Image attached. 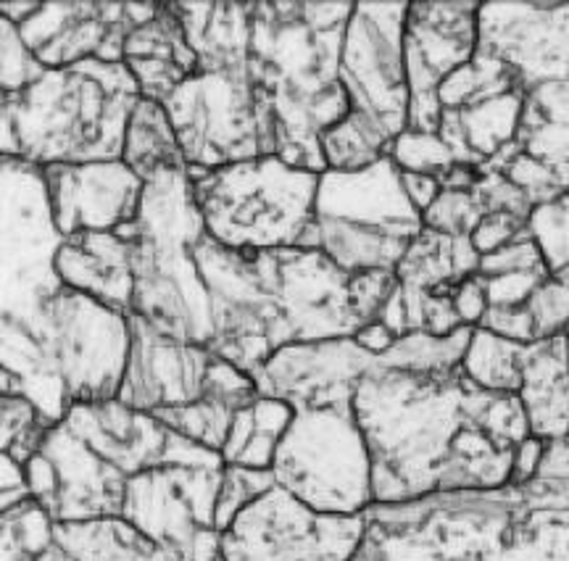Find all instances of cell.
<instances>
[{
	"mask_svg": "<svg viewBox=\"0 0 569 561\" xmlns=\"http://www.w3.org/2000/svg\"><path fill=\"white\" fill-rule=\"evenodd\" d=\"M409 3H356L348 21L340 82L351 111L367 113L398 138L409 130V82L403 61Z\"/></svg>",
	"mask_w": 569,
	"mask_h": 561,
	"instance_id": "16",
	"label": "cell"
},
{
	"mask_svg": "<svg viewBox=\"0 0 569 561\" xmlns=\"http://www.w3.org/2000/svg\"><path fill=\"white\" fill-rule=\"evenodd\" d=\"M117 236L130 243L134 314L163 335L209 348V288L193 253L209 232L196 203L190 169H163L151 177L142 190L138 219Z\"/></svg>",
	"mask_w": 569,
	"mask_h": 561,
	"instance_id": "5",
	"label": "cell"
},
{
	"mask_svg": "<svg viewBox=\"0 0 569 561\" xmlns=\"http://www.w3.org/2000/svg\"><path fill=\"white\" fill-rule=\"evenodd\" d=\"M56 543L77 561H174L124 517L56 524Z\"/></svg>",
	"mask_w": 569,
	"mask_h": 561,
	"instance_id": "32",
	"label": "cell"
},
{
	"mask_svg": "<svg viewBox=\"0 0 569 561\" xmlns=\"http://www.w3.org/2000/svg\"><path fill=\"white\" fill-rule=\"evenodd\" d=\"M0 327L38 332L42 309L63 288L56 274L63 236L40 167L0 156Z\"/></svg>",
	"mask_w": 569,
	"mask_h": 561,
	"instance_id": "8",
	"label": "cell"
},
{
	"mask_svg": "<svg viewBox=\"0 0 569 561\" xmlns=\"http://www.w3.org/2000/svg\"><path fill=\"white\" fill-rule=\"evenodd\" d=\"M122 61L138 82L140 96L156 103L167 101L201 67L172 3H159L151 19L134 27L124 42Z\"/></svg>",
	"mask_w": 569,
	"mask_h": 561,
	"instance_id": "25",
	"label": "cell"
},
{
	"mask_svg": "<svg viewBox=\"0 0 569 561\" xmlns=\"http://www.w3.org/2000/svg\"><path fill=\"white\" fill-rule=\"evenodd\" d=\"M56 543V522L30 499L0 511V561H38Z\"/></svg>",
	"mask_w": 569,
	"mask_h": 561,
	"instance_id": "38",
	"label": "cell"
},
{
	"mask_svg": "<svg viewBox=\"0 0 569 561\" xmlns=\"http://www.w3.org/2000/svg\"><path fill=\"white\" fill-rule=\"evenodd\" d=\"M517 146L551 167H569V80L528 90Z\"/></svg>",
	"mask_w": 569,
	"mask_h": 561,
	"instance_id": "33",
	"label": "cell"
},
{
	"mask_svg": "<svg viewBox=\"0 0 569 561\" xmlns=\"http://www.w3.org/2000/svg\"><path fill=\"white\" fill-rule=\"evenodd\" d=\"M193 253L209 288V351L256 378L280 348L290 345L274 295L248 253L232 251L209 236Z\"/></svg>",
	"mask_w": 569,
	"mask_h": 561,
	"instance_id": "13",
	"label": "cell"
},
{
	"mask_svg": "<svg viewBox=\"0 0 569 561\" xmlns=\"http://www.w3.org/2000/svg\"><path fill=\"white\" fill-rule=\"evenodd\" d=\"M482 256L475 251L469 238H448L436 230L419 232L403 259L398 261L396 274L407 290H451L467 277L478 274Z\"/></svg>",
	"mask_w": 569,
	"mask_h": 561,
	"instance_id": "30",
	"label": "cell"
},
{
	"mask_svg": "<svg viewBox=\"0 0 569 561\" xmlns=\"http://www.w3.org/2000/svg\"><path fill=\"white\" fill-rule=\"evenodd\" d=\"M184 161L193 169L277 156V140L261 111L251 69H201L163 101Z\"/></svg>",
	"mask_w": 569,
	"mask_h": 561,
	"instance_id": "11",
	"label": "cell"
},
{
	"mask_svg": "<svg viewBox=\"0 0 569 561\" xmlns=\"http://www.w3.org/2000/svg\"><path fill=\"white\" fill-rule=\"evenodd\" d=\"M390 159L396 161V167L401 172H415V174H430L440 180L448 169L457 167V156L451 148L443 143L438 132H417L407 130L398 134L393 148H390Z\"/></svg>",
	"mask_w": 569,
	"mask_h": 561,
	"instance_id": "41",
	"label": "cell"
},
{
	"mask_svg": "<svg viewBox=\"0 0 569 561\" xmlns=\"http://www.w3.org/2000/svg\"><path fill=\"white\" fill-rule=\"evenodd\" d=\"M398 290V274L393 269H372V272L351 274V307L359 319L361 330L380 322L388 303ZM359 330V332H361Z\"/></svg>",
	"mask_w": 569,
	"mask_h": 561,
	"instance_id": "46",
	"label": "cell"
},
{
	"mask_svg": "<svg viewBox=\"0 0 569 561\" xmlns=\"http://www.w3.org/2000/svg\"><path fill=\"white\" fill-rule=\"evenodd\" d=\"M425 219L403 190L401 169L382 159L361 172L319 174L315 224L303 248L322 251L348 274L393 269L419 232Z\"/></svg>",
	"mask_w": 569,
	"mask_h": 561,
	"instance_id": "7",
	"label": "cell"
},
{
	"mask_svg": "<svg viewBox=\"0 0 569 561\" xmlns=\"http://www.w3.org/2000/svg\"><path fill=\"white\" fill-rule=\"evenodd\" d=\"M353 561H569V478L375 503Z\"/></svg>",
	"mask_w": 569,
	"mask_h": 561,
	"instance_id": "2",
	"label": "cell"
},
{
	"mask_svg": "<svg viewBox=\"0 0 569 561\" xmlns=\"http://www.w3.org/2000/svg\"><path fill=\"white\" fill-rule=\"evenodd\" d=\"M525 311L532 319V327H536V338L551 340L559 335H567L569 332V288L565 282L549 280L540 285L536 293L528 298L525 303Z\"/></svg>",
	"mask_w": 569,
	"mask_h": 561,
	"instance_id": "45",
	"label": "cell"
},
{
	"mask_svg": "<svg viewBox=\"0 0 569 561\" xmlns=\"http://www.w3.org/2000/svg\"><path fill=\"white\" fill-rule=\"evenodd\" d=\"M201 69L243 72L251 67L256 3H172Z\"/></svg>",
	"mask_w": 569,
	"mask_h": 561,
	"instance_id": "29",
	"label": "cell"
},
{
	"mask_svg": "<svg viewBox=\"0 0 569 561\" xmlns=\"http://www.w3.org/2000/svg\"><path fill=\"white\" fill-rule=\"evenodd\" d=\"M122 161L148 182L163 169H190L163 103L142 98L127 127Z\"/></svg>",
	"mask_w": 569,
	"mask_h": 561,
	"instance_id": "34",
	"label": "cell"
},
{
	"mask_svg": "<svg viewBox=\"0 0 569 561\" xmlns=\"http://www.w3.org/2000/svg\"><path fill=\"white\" fill-rule=\"evenodd\" d=\"M56 274L63 285L90 295L113 311L132 314L134 277L130 243L117 232H80L63 238L56 253Z\"/></svg>",
	"mask_w": 569,
	"mask_h": 561,
	"instance_id": "26",
	"label": "cell"
},
{
	"mask_svg": "<svg viewBox=\"0 0 569 561\" xmlns=\"http://www.w3.org/2000/svg\"><path fill=\"white\" fill-rule=\"evenodd\" d=\"M259 399V388L251 374L238 369L230 361L213 357L209 367V378H206L203 399L193 407L169 409L151 414L174 430L177 435L193 440L213 453H222L227 435H230L232 419L240 409Z\"/></svg>",
	"mask_w": 569,
	"mask_h": 561,
	"instance_id": "27",
	"label": "cell"
},
{
	"mask_svg": "<svg viewBox=\"0 0 569 561\" xmlns=\"http://www.w3.org/2000/svg\"><path fill=\"white\" fill-rule=\"evenodd\" d=\"M486 217L472 190H443L425 211V227L448 238H469Z\"/></svg>",
	"mask_w": 569,
	"mask_h": 561,
	"instance_id": "44",
	"label": "cell"
},
{
	"mask_svg": "<svg viewBox=\"0 0 569 561\" xmlns=\"http://www.w3.org/2000/svg\"><path fill=\"white\" fill-rule=\"evenodd\" d=\"M38 561H77V559H74V557H71V553H67V551H63L59 543H53V545H51V549H48L46 553H42V557H40Z\"/></svg>",
	"mask_w": 569,
	"mask_h": 561,
	"instance_id": "53",
	"label": "cell"
},
{
	"mask_svg": "<svg viewBox=\"0 0 569 561\" xmlns=\"http://www.w3.org/2000/svg\"><path fill=\"white\" fill-rule=\"evenodd\" d=\"M377 357L356 338L284 345L256 374L261 395L290 403L296 411H353L356 390L375 367Z\"/></svg>",
	"mask_w": 569,
	"mask_h": 561,
	"instance_id": "21",
	"label": "cell"
},
{
	"mask_svg": "<svg viewBox=\"0 0 569 561\" xmlns=\"http://www.w3.org/2000/svg\"><path fill=\"white\" fill-rule=\"evenodd\" d=\"M224 461H169L127 482L122 517L174 561H219L217 503Z\"/></svg>",
	"mask_w": 569,
	"mask_h": 561,
	"instance_id": "12",
	"label": "cell"
},
{
	"mask_svg": "<svg viewBox=\"0 0 569 561\" xmlns=\"http://www.w3.org/2000/svg\"><path fill=\"white\" fill-rule=\"evenodd\" d=\"M528 219H519L511 214H488L482 217V222L478 224V230L469 236V240H472L475 251L480 256H490L501 251V248H507L509 243H515L522 232H528Z\"/></svg>",
	"mask_w": 569,
	"mask_h": 561,
	"instance_id": "48",
	"label": "cell"
},
{
	"mask_svg": "<svg viewBox=\"0 0 569 561\" xmlns=\"http://www.w3.org/2000/svg\"><path fill=\"white\" fill-rule=\"evenodd\" d=\"M156 11L159 3L61 0L40 3L19 32L46 69H67L82 61L124 63L127 38Z\"/></svg>",
	"mask_w": 569,
	"mask_h": 561,
	"instance_id": "20",
	"label": "cell"
},
{
	"mask_svg": "<svg viewBox=\"0 0 569 561\" xmlns=\"http://www.w3.org/2000/svg\"><path fill=\"white\" fill-rule=\"evenodd\" d=\"M219 561H222V559H219Z\"/></svg>",
	"mask_w": 569,
	"mask_h": 561,
	"instance_id": "54",
	"label": "cell"
},
{
	"mask_svg": "<svg viewBox=\"0 0 569 561\" xmlns=\"http://www.w3.org/2000/svg\"><path fill=\"white\" fill-rule=\"evenodd\" d=\"M480 6L472 0L409 3L403 32V61L411 96L409 130L438 132V90L478 53Z\"/></svg>",
	"mask_w": 569,
	"mask_h": 561,
	"instance_id": "18",
	"label": "cell"
},
{
	"mask_svg": "<svg viewBox=\"0 0 569 561\" xmlns=\"http://www.w3.org/2000/svg\"><path fill=\"white\" fill-rule=\"evenodd\" d=\"M272 472L277 485L319 514L359 517L375 507L372 457L353 411H296Z\"/></svg>",
	"mask_w": 569,
	"mask_h": 561,
	"instance_id": "9",
	"label": "cell"
},
{
	"mask_svg": "<svg viewBox=\"0 0 569 561\" xmlns=\"http://www.w3.org/2000/svg\"><path fill=\"white\" fill-rule=\"evenodd\" d=\"M42 177L63 238L119 232L138 219L146 182L124 161L56 163L42 169Z\"/></svg>",
	"mask_w": 569,
	"mask_h": 561,
	"instance_id": "24",
	"label": "cell"
},
{
	"mask_svg": "<svg viewBox=\"0 0 569 561\" xmlns=\"http://www.w3.org/2000/svg\"><path fill=\"white\" fill-rule=\"evenodd\" d=\"M277 485L272 470H248V467H227L222 490H219L217 503V528L224 532L234 522L240 511L259 501L261 495L269 493Z\"/></svg>",
	"mask_w": 569,
	"mask_h": 561,
	"instance_id": "42",
	"label": "cell"
},
{
	"mask_svg": "<svg viewBox=\"0 0 569 561\" xmlns=\"http://www.w3.org/2000/svg\"><path fill=\"white\" fill-rule=\"evenodd\" d=\"M38 6L40 3H21V0H19V3H0V17L13 21L17 27H21L27 19L32 17L34 11H38Z\"/></svg>",
	"mask_w": 569,
	"mask_h": 561,
	"instance_id": "52",
	"label": "cell"
},
{
	"mask_svg": "<svg viewBox=\"0 0 569 561\" xmlns=\"http://www.w3.org/2000/svg\"><path fill=\"white\" fill-rule=\"evenodd\" d=\"M365 535V514H319L274 485L222 532V561H353Z\"/></svg>",
	"mask_w": 569,
	"mask_h": 561,
	"instance_id": "14",
	"label": "cell"
},
{
	"mask_svg": "<svg viewBox=\"0 0 569 561\" xmlns=\"http://www.w3.org/2000/svg\"><path fill=\"white\" fill-rule=\"evenodd\" d=\"M453 309L465 327H478L488 311V293L486 282L480 274L467 277L465 282H459L453 288Z\"/></svg>",
	"mask_w": 569,
	"mask_h": 561,
	"instance_id": "49",
	"label": "cell"
},
{
	"mask_svg": "<svg viewBox=\"0 0 569 561\" xmlns=\"http://www.w3.org/2000/svg\"><path fill=\"white\" fill-rule=\"evenodd\" d=\"M46 72L48 69L38 61V56L27 48L19 27L0 17V92L11 96L27 90Z\"/></svg>",
	"mask_w": 569,
	"mask_h": 561,
	"instance_id": "43",
	"label": "cell"
},
{
	"mask_svg": "<svg viewBox=\"0 0 569 561\" xmlns=\"http://www.w3.org/2000/svg\"><path fill=\"white\" fill-rule=\"evenodd\" d=\"M475 198L482 206V211L488 214H511L519 219H528L536 211V206L530 203V198L509 180L507 174L498 172V169L480 167V180L475 184Z\"/></svg>",
	"mask_w": 569,
	"mask_h": 561,
	"instance_id": "47",
	"label": "cell"
},
{
	"mask_svg": "<svg viewBox=\"0 0 569 561\" xmlns=\"http://www.w3.org/2000/svg\"><path fill=\"white\" fill-rule=\"evenodd\" d=\"M190 182L209 238L232 251L303 248L315 224L319 174L280 156L219 169L190 167Z\"/></svg>",
	"mask_w": 569,
	"mask_h": 561,
	"instance_id": "6",
	"label": "cell"
},
{
	"mask_svg": "<svg viewBox=\"0 0 569 561\" xmlns=\"http://www.w3.org/2000/svg\"><path fill=\"white\" fill-rule=\"evenodd\" d=\"M528 230L536 238L553 280L569 288V193L553 203L538 206Z\"/></svg>",
	"mask_w": 569,
	"mask_h": 561,
	"instance_id": "40",
	"label": "cell"
},
{
	"mask_svg": "<svg viewBox=\"0 0 569 561\" xmlns=\"http://www.w3.org/2000/svg\"><path fill=\"white\" fill-rule=\"evenodd\" d=\"M56 424L48 422L24 395H0V451L3 457L27 467L46 445L48 432Z\"/></svg>",
	"mask_w": 569,
	"mask_h": 561,
	"instance_id": "39",
	"label": "cell"
},
{
	"mask_svg": "<svg viewBox=\"0 0 569 561\" xmlns=\"http://www.w3.org/2000/svg\"><path fill=\"white\" fill-rule=\"evenodd\" d=\"M296 409L280 399L261 395L232 419L230 435L219 457L227 467L272 470L277 449L293 422Z\"/></svg>",
	"mask_w": 569,
	"mask_h": 561,
	"instance_id": "31",
	"label": "cell"
},
{
	"mask_svg": "<svg viewBox=\"0 0 569 561\" xmlns=\"http://www.w3.org/2000/svg\"><path fill=\"white\" fill-rule=\"evenodd\" d=\"M27 335L40 345L48 369L67 390L71 409L119 399L132 348L130 314L63 285L42 309L38 332Z\"/></svg>",
	"mask_w": 569,
	"mask_h": 561,
	"instance_id": "10",
	"label": "cell"
},
{
	"mask_svg": "<svg viewBox=\"0 0 569 561\" xmlns=\"http://www.w3.org/2000/svg\"><path fill=\"white\" fill-rule=\"evenodd\" d=\"M515 72L525 90L569 80V6L482 3L480 46Z\"/></svg>",
	"mask_w": 569,
	"mask_h": 561,
	"instance_id": "22",
	"label": "cell"
},
{
	"mask_svg": "<svg viewBox=\"0 0 569 561\" xmlns=\"http://www.w3.org/2000/svg\"><path fill=\"white\" fill-rule=\"evenodd\" d=\"M132 348L119 401L142 414L193 407L203 399L213 353L163 335L140 314H130Z\"/></svg>",
	"mask_w": 569,
	"mask_h": 561,
	"instance_id": "23",
	"label": "cell"
},
{
	"mask_svg": "<svg viewBox=\"0 0 569 561\" xmlns=\"http://www.w3.org/2000/svg\"><path fill=\"white\" fill-rule=\"evenodd\" d=\"M403 177V190H407L409 201L417 206L419 214L425 217V211L436 203V198L443 193L440 182L430 174H415V172H401Z\"/></svg>",
	"mask_w": 569,
	"mask_h": 561,
	"instance_id": "51",
	"label": "cell"
},
{
	"mask_svg": "<svg viewBox=\"0 0 569 561\" xmlns=\"http://www.w3.org/2000/svg\"><path fill=\"white\" fill-rule=\"evenodd\" d=\"M396 138L367 113L351 111L322 134V156L330 172H361L388 159Z\"/></svg>",
	"mask_w": 569,
	"mask_h": 561,
	"instance_id": "35",
	"label": "cell"
},
{
	"mask_svg": "<svg viewBox=\"0 0 569 561\" xmlns=\"http://www.w3.org/2000/svg\"><path fill=\"white\" fill-rule=\"evenodd\" d=\"M353 414L372 457L375 503L509 485L530 438L519 395L475 385L461 367L409 372L375 361Z\"/></svg>",
	"mask_w": 569,
	"mask_h": 561,
	"instance_id": "1",
	"label": "cell"
},
{
	"mask_svg": "<svg viewBox=\"0 0 569 561\" xmlns=\"http://www.w3.org/2000/svg\"><path fill=\"white\" fill-rule=\"evenodd\" d=\"M24 470L32 499L56 524L122 517L130 480L98 457L67 422L48 432L42 451Z\"/></svg>",
	"mask_w": 569,
	"mask_h": 561,
	"instance_id": "19",
	"label": "cell"
},
{
	"mask_svg": "<svg viewBox=\"0 0 569 561\" xmlns=\"http://www.w3.org/2000/svg\"><path fill=\"white\" fill-rule=\"evenodd\" d=\"M356 3H256L251 82L277 140V156L327 172L322 134L351 113L340 82Z\"/></svg>",
	"mask_w": 569,
	"mask_h": 561,
	"instance_id": "3",
	"label": "cell"
},
{
	"mask_svg": "<svg viewBox=\"0 0 569 561\" xmlns=\"http://www.w3.org/2000/svg\"><path fill=\"white\" fill-rule=\"evenodd\" d=\"M525 98L528 90L507 63L478 48L472 61L440 84L438 134L459 163L482 167L517 143Z\"/></svg>",
	"mask_w": 569,
	"mask_h": 561,
	"instance_id": "15",
	"label": "cell"
},
{
	"mask_svg": "<svg viewBox=\"0 0 569 561\" xmlns=\"http://www.w3.org/2000/svg\"><path fill=\"white\" fill-rule=\"evenodd\" d=\"M522 357L525 345L475 327L461 369L475 385L493 390V393L517 395L522 388Z\"/></svg>",
	"mask_w": 569,
	"mask_h": 561,
	"instance_id": "36",
	"label": "cell"
},
{
	"mask_svg": "<svg viewBox=\"0 0 569 561\" xmlns=\"http://www.w3.org/2000/svg\"><path fill=\"white\" fill-rule=\"evenodd\" d=\"M30 499L32 490L30 480H27V470L0 453V511H9Z\"/></svg>",
	"mask_w": 569,
	"mask_h": 561,
	"instance_id": "50",
	"label": "cell"
},
{
	"mask_svg": "<svg viewBox=\"0 0 569 561\" xmlns=\"http://www.w3.org/2000/svg\"><path fill=\"white\" fill-rule=\"evenodd\" d=\"M475 327H461L448 338L427 335V332H409L398 338L382 357H377V367L409 369V372H448L459 369L472 343Z\"/></svg>",
	"mask_w": 569,
	"mask_h": 561,
	"instance_id": "37",
	"label": "cell"
},
{
	"mask_svg": "<svg viewBox=\"0 0 569 561\" xmlns=\"http://www.w3.org/2000/svg\"><path fill=\"white\" fill-rule=\"evenodd\" d=\"M142 101L124 63L48 69L27 90L0 92V156L46 169L122 161L127 127Z\"/></svg>",
	"mask_w": 569,
	"mask_h": 561,
	"instance_id": "4",
	"label": "cell"
},
{
	"mask_svg": "<svg viewBox=\"0 0 569 561\" xmlns=\"http://www.w3.org/2000/svg\"><path fill=\"white\" fill-rule=\"evenodd\" d=\"M293 343H319L359 335L351 307V274L315 248L248 251Z\"/></svg>",
	"mask_w": 569,
	"mask_h": 561,
	"instance_id": "17",
	"label": "cell"
},
{
	"mask_svg": "<svg viewBox=\"0 0 569 561\" xmlns=\"http://www.w3.org/2000/svg\"><path fill=\"white\" fill-rule=\"evenodd\" d=\"M530 435L538 440L569 438V332L525 345L519 388Z\"/></svg>",
	"mask_w": 569,
	"mask_h": 561,
	"instance_id": "28",
	"label": "cell"
}]
</instances>
